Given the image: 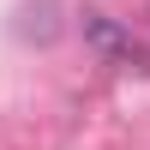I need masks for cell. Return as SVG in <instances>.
Here are the masks:
<instances>
[{"mask_svg":"<svg viewBox=\"0 0 150 150\" xmlns=\"http://www.w3.org/2000/svg\"><path fill=\"white\" fill-rule=\"evenodd\" d=\"M84 36H90L102 54H114V60H138V42H132L126 30H114L102 12H84Z\"/></svg>","mask_w":150,"mask_h":150,"instance_id":"6da1fadb","label":"cell"}]
</instances>
